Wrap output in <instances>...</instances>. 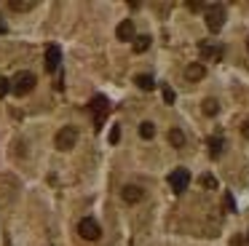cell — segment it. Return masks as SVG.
<instances>
[{"mask_svg":"<svg viewBox=\"0 0 249 246\" xmlns=\"http://www.w3.org/2000/svg\"><path fill=\"white\" fill-rule=\"evenodd\" d=\"M89 112H91V118H94V128H102L105 126V118H107V112H110V102H107V96H102V94H97L91 102H89Z\"/></svg>","mask_w":249,"mask_h":246,"instance_id":"cell-1","label":"cell"},{"mask_svg":"<svg viewBox=\"0 0 249 246\" xmlns=\"http://www.w3.org/2000/svg\"><path fill=\"white\" fill-rule=\"evenodd\" d=\"M35 83H38V78H35L33 72H27V70H24V72H19L17 78L11 80V91L17 96H24V94H30V91L35 88Z\"/></svg>","mask_w":249,"mask_h":246,"instance_id":"cell-2","label":"cell"},{"mask_svg":"<svg viewBox=\"0 0 249 246\" xmlns=\"http://www.w3.org/2000/svg\"><path fill=\"white\" fill-rule=\"evenodd\" d=\"M78 233L86 241H97L99 235H102V228H99V222L94 217H83L81 222H78Z\"/></svg>","mask_w":249,"mask_h":246,"instance_id":"cell-3","label":"cell"},{"mask_svg":"<svg viewBox=\"0 0 249 246\" xmlns=\"http://www.w3.org/2000/svg\"><path fill=\"white\" fill-rule=\"evenodd\" d=\"M75 139H78V131L72 126H65L62 131H56V137H54V144H56V150H72L75 147Z\"/></svg>","mask_w":249,"mask_h":246,"instance_id":"cell-4","label":"cell"},{"mask_svg":"<svg viewBox=\"0 0 249 246\" xmlns=\"http://www.w3.org/2000/svg\"><path fill=\"white\" fill-rule=\"evenodd\" d=\"M222 24H225V8L222 5H209L206 8V27L212 32H220Z\"/></svg>","mask_w":249,"mask_h":246,"instance_id":"cell-5","label":"cell"},{"mask_svg":"<svg viewBox=\"0 0 249 246\" xmlns=\"http://www.w3.org/2000/svg\"><path fill=\"white\" fill-rule=\"evenodd\" d=\"M169 185H172L174 193L188 190V185H190V171H188V169H174L172 174H169Z\"/></svg>","mask_w":249,"mask_h":246,"instance_id":"cell-6","label":"cell"},{"mask_svg":"<svg viewBox=\"0 0 249 246\" xmlns=\"http://www.w3.org/2000/svg\"><path fill=\"white\" fill-rule=\"evenodd\" d=\"M59 62H62V48L49 46L46 48V70H49V72H56V70H59Z\"/></svg>","mask_w":249,"mask_h":246,"instance_id":"cell-7","label":"cell"},{"mask_svg":"<svg viewBox=\"0 0 249 246\" xmlns=\"http://www.w3.org/2000/svg\"><path fill=\"white\" fill-rule=\"evenodd\" d=\"M115 35H118V40H134V24H131V19L121 21L118 30H115Z\"/></svg>","mask_w":249,"mask_h":246,"instance_id":"cell-8","label":"cell"},{"mask_svg":"<svg viewBox=\"0 0 249 246\" xmlns=\"http://www.w3.org/2000/svg\"><path fill=\"white\" fill-rule=\"evenodd\" d=\"M142 195H145V193H142V187H137V185H126L124 187V201L126 203H140Z\"/></svg>","mask_w":249,"mask_h":246,"instance_id":"cell-9","label":"cell"},{"mask_svg":"<svg viewBox=\"0 0 249 246\" xmlns=\"http://www.w3.org/2000/svg\"><path fill=\"white\" fill-rule=\"evenodd\" d=\"M204 75H206V67L201 62H193L188 70H185V78H188V80H201Z\"/></svg>","mask_w":249,"mask_h":246,"instance_id":"cell-10","label":"cell"},{"mask_svg":"<svg viewBox=\"0 0 249 246\" xmlns=\"http://www.w3.org/2000/svg\"><path fill=\"white\" fill-rule=\"evenodd\" d=\"M222 147H225L222 137H212V139H209V155H212V158H220V155H222Z\"/></svg>","mask_w":249,"mask_h":246,"instance_id":"cell-11","label":"cell"},{"mask_svg":"<svg viewBox=\"0 0 249 246\" xmlns=\"http://www.w3.org/2000/svg\"><path fill=\"white\" fill-rule=\"evenodd\" d=\"M134 83L140 86L142 91H153V88H156V80H153V75H137Z\"/></svg>","mask_w":249,"mask_h":246,"instance_id":"cell-12","label":"cell"},{"mask_svg":"<svg viewBox=\"0 0 249 246\" xmlns=\"http://www.w3.org/2000/svg\"><path fill=\"white\" fill-rule=\"evenodd\" d=\"M150 48V35H137L134 37V51L137 53H145Z\"/></svg>","mask_w":249,"mask_h":246,"instance_id":"cell-13","label":"cell"},{"mask_svg":"<svg viewBox=\"0 0 249 246\" xmlns=\"http://www.w3.org/2000/svg\"><path fill=\"white\" fill-rule=\"evenodd\" d=\"M140 137L142 139H153V137H156V126H153L150 121H142L140 123Z\"/></svg>","mask_w":249,"mask_h":246,"instance_id":"cell-14","label":"cell"},{"mask_svg":"<svg viewBox=\"0 0 249 246\" xmlns=\"http://www.w3.org/2000/svg\"><path fill=\"white\" fill-rule=\"evenodd\" d=\"M169 142H172V147H182V144H185V134L179 131V128H172V131H169Z\"/></svg>","mask_w":249,"mask_h":246,"instance_id":"cell-15","label":"cell"},{"mask_svg":"<svg viewBox=\"0 0 249 246\" xmlns=\"http://www.w3.org/2000/svg\"><path fill=\"white\" fill-rule=\"evenodd\" d=\"M204 115H217L220 112V105H217V99H204Z\"/></svg>","mask_w":249,"mask_h":246,"instance_id":"cell-16","label":"cell"},{"mask_svg":"<svg viewBox=\"0 0 249 246\" xmlns=\"http://www.w3.org/2000/svg\"><path fill=\"white\" fill-rule=\"evenodd\" d=\"M161 94H163V102H166V105H174L177 94H174V88H172V86H163V88H161Z\"/></svg>","mask_w":249,"mask_h":246,"instance_id":"cell-17","label":"cell"},{"mask_svg":"<svg viewBox=\"0 0 249 246\" xmlns=\"http://www.w3.org/2000/svg\"><path fill=\"white\" fill-rule=\"evenodd\" d=\"M201 185H204L206 187V190H217V179H214V176H212V174H204V176H201Z\"/></svg>","mask_w":249,"mask_h":246,"instance_id":"cell-18","label":"cell"},{"mask_svg":"<svg viewBox=\"0 0 249 246\" xmlns=\"http://www.w3.org/2000/svg\"><path fill=\"white\" fill-rule=\"evenodd\" d=\"M201 53H204V56H214V59H222V48H212V46H201Z\"/></svg>","mask_w":249,"mask_h":246,"instance_id":"cell-19","label":"cell"},{"mask_svg":"<svg viewBox=\"0 0 249 246\" xmlns=\"http://www.w3.org/2000/svg\"><path fill=\"white\" fill-rule=\"evenodd\" d=\"M8 8L11 11H33L35 3H8Z\"/></svg>","mask_w":249,"mask_h":246,"instance_id":"cell-20","label":"cell"},{"mask_svg":"<svg viewBox=\"0 0 249 246\" xmlns=\"http://www.w3.org/2000/svg\"><path fill=\"white\" fill-rule=\"evenodd\" d=\"M8 91H11V80H8V78H0V99H3Z\"/></svg>","mask_w":249,"mask_h":246,"instance_id":"cell-21","label":"cell"},{"mask_svg":"<svg viewBox=\"0 0 249 246\" xmlns=\"http://www.w3.org/2000/svg\"><path fill=\"white\" fill-rule=\"evenodd\" d=\"M225 209H228V211H236V201H233L231 193H225Z\"/></svg>","mask_w":249,"mask_h":246,"instance_id":"cell-22","label":"cell"},{"mask_svg":"<svg viewBox=\"0 0 249 246\" xmlns=\"http://www.w3.org/2000/svg\"><path fill=\"white\" fill-rule=\"evenodd\" d=\"M118 139H121V128H118V126H113V131H110V142L115 144Z\"/></svg>","mask_w":249,"mask_h":246,"instance_id":"cell-23","label":"cell"},{"mask_svg":"<svg viewBox=\"0 0 249 246\" xmlns=\"http://www.w3.org/2000/svg\"><path fill=\"white\" fill-rule=\"evenodd\" d=\"M188 8H190V11H204L206 5H204V3H188Z\"/></svg>","mask_w":249,"mask_h":246,"instance_id":"cell-24","label":"cell"},{"mask_svg":"<svg viewBox=\"0 0 249 246\" xmlns=\"http://www.w3.org/2000/svg\"><path fill=\"white\" fill-rule=\"evenodd\" d=\"M241 134H244V139H249V121L241 126Z\"/></svg>","mask_w":249,"mask_h":246,"instance_id":"cell-25","label":"cell"},{"mask_svg":"<svg viewBox=\"0 0 249 246\" xmlns=\"http://www.w3.org/2000/svg\"><path fill=\"white\" fill-rule=\"evenodd\" d=\"M3 32H8V27H6V21L0 19V35H3Z\"/></svg>","mask_w":249,"mask_h":246,"instance_id":"cell-26","label":"cell"},{"mask_svg":"<svg viewBox=\"0 0 249 246\" xmlns=\"http://www.w3.org/2000/svg\"><path fill=\"white\" fill-rule=\"evenodd\" d=\"M247 51H249V40H247Z\"/></svg>","mask_w":249,"mask_h":246,"instance_id":"cell-27","label":"cell"}]
</instances>
